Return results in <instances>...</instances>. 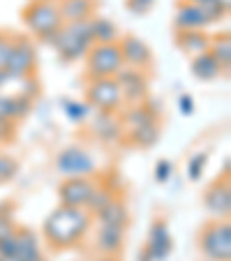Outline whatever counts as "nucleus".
I'll use <instances>...</instances> for the list:
<instances>
[{"mask_svg":"<svg viewBox=\"0 0 231 261\" xmlns=\"http://www.w3.org/2000/svg\"><path fill=\"white\" fill-rule=\"evenodd\" d=\"M93 224V215L86 208H74V206H63L46 215L44 224H42V233H44L46 243L56 250H69L76 247L84 236L90 231Z\"/></svg>","mask_w":231,"mask_h":261,"instance_id":"f257e3e1","label":"nucleus"},{"mask_svg":"<svg viewBox=\"0 0 231 261\" xmlns=\"http://www.w3.org/2000/svg\"><path fill=\"white\" fill-rule=\"evenodd\" d=\"M44 44L58 51V56L67 63L86 58V54L93 46V35H90L88 21H76V23H63L56 33H49L42 37Z\"/></svg>","mask_w":231,"mask_h":261,"instance_id":"f03ea898","label":"nucleus"},{"mask_svg":"<svg viewBox=\"0 0 231 261\" xmlns=\"http://www.w3.org/2000/svg\"><path fill=\"white\" fill-rule=\"evenodd\" d=\"M199 247L208 261H231V224L229 220L208 222L199 233Z\"/></svg>","mask_w":231,"mask_h":261,"instance_id":"7ed1b4c3","label":"nucleus"},{"mask_svg":"<svg viewBox=\"0 0 231 261\" xmlns=\"http://www.w3.org/2000/svg\"><path fill=\"white\" fill-rule=\"evenodd\" d=\"M21 16H23L25 28L33 35H37L40 40L44 35L56 33V30L63 25V19H60L58 3H56V0H33V3L25 5Z\"/></svg>","mask_w":231,"mask_h":261,"instance_id":"20e7f679","label":"nucleus"},{"mask_svg":"<svg viewBox=\"0 0 231 261\" xmlns=\"http://www.w3.org/2000/svg\"><path fill=\"white\" fill-rule=\"evenodd\" d=\"M56 171L63 178H81V176H95L97 173V160L90 150H86L79 143L65 146L56 155Z\"/></svg>","mask_w":231,"mask_h":261,"instance_id":"39448f33","label":"nucleus"},{"mask_svg":"<svg viewBox=\"0 0 231 261\" xmlns=\"http://www.w3.org/2000/svg\"><path fill=\"white\" fill-rule=\"evenodd\" d=\"M123 56H120L118 42L116 44H93L86 54V69H88V79H109L116 76L123 67Z\"/></svg>","mask_w":231,"mask_h":261,"instance_id":"423d86ee","label":"nucleus"},{"mask_svg":"<svg viewBox=\"0 0 231 261\" xmlns=\"http://www.w3.org/2000/svg\"><path fill=\"white\" fill-rule=\"evenodd\" d=\"M86 97H88V104L95 111H113V114H118L120 107L125 104L113 76H109V79H88Z\"/></svg>","mask_w":231,"mask_h":261,"instance_id":"0eeeda50","label":"nucleus"},{"mask_svg":"<svg viewBox=\"0 0 231 261\" xmlns=\"http://www.w3.org/2000/svg\"><path fill=\"white\" fill-rule=\"evenodd\" d=\"M97 188H99V180L95 176L65 178V180L60 182V188H58V199H60L63 206L86 208Z\"/></svg>","mask_w":231,"mask_h":261,"instance_id":"6e6552de","label":"nucleus"},{"mask_svg":"<svg viewBox=\"0 0 231 261\" xmlns=\"http://www.w3.org/2000/svg\"><path fill=\"white\" fill-rule=\"evenodd\" d=\"M116 84L120 88V95H123L125 104H139L148 99V76L146 69H137V67H123L116 72Z\"/></svg>","mask_w":231,"mask_h":261,"instance_id":"1a4fd4ad","label":"nucleus"},{"mask_svg":"<svg viewBox=\"0 0 231 261\" xmlns=\"http://www.w3.org/2000/svg\"><path fill=\"white\" fill-rule=\"evenodd\" d=\"M35 65H37V56H35L33 42L28 37H14L5 69L14 76H30L35 72Z\"/></svg>","mask_w":231,"mask_h":261,"instance_id":"9d476101","label":"nucleus"},{"mask_svg":"<svg viewBox=\"0 0 231 261\" xmlns=\"http://www.w3.org/2000/svg\"><path fill=\"white\" fill-rule=\"evenodd\" d=\"M90 132L102 143H118L125 139V127L120 123L118 114L113 111H93L90 116Z\"/></svg>","mask_w":231,"mask_h":261,"instance_id":"9b49d317","label":"nucleus"},{"mask_svg":"<svg viewBox=\"0 0 231 261\" xmlns=\"http://www.w3.org/2000/svg\"><path fill=\"white\" fill-rule=\"evenodd\" d=\"M203 208L215 220H229L231 213V180L224 176L222 180H215L203 194Z\"/></svg>","mask_w":231,"mask_h":261,"instance_id":"f8f14e48","label":"nucleus"},{"mask_svg":"<svg viewBox=\"0 0 231 261\" xmlns=\"http://www.w3.org/2000/svg\"><path fill=\"white\" fill-rule=\"evenodd\" d=\"M143 250L150 254L152 261H167L171 256L173 250V241H171V231H169L167 220L158 217L148 229V243Z\"/></svg>","mask_w":231,"mask_h":261,"instance_id":"ddd939ff","label":"nucleus"},{"mask_svg":"<svg viewBox=\"0 0 231 261\" xmlns=\"http://www.w3.org/2000/svg\"><path fill=\"white\" fill-rule=\"evenodd\" d=\"M118 49L123 56V63L127 67H137V69H148L152 63V51L141 37L137 35H127L118 40Z\"/></svg>","mask_w":231,"mask_h":261,"instance_id":"4468645a","label":"nucleus"},{"mask_svg":"<svg viewBox=\"0 0 231 261\" xmlns=\"http://www.w3.org/2000/svg\"><path fill=\"white\" fill-rule=\"evenodd\" d=\"M208 25H211V19L199 5L183 0L176 7V14H173V28L176 30H206Z\"/></svg>","mask_w":231,"mask_h":261,"instance_id":"2eb2a0df","label":"nucleus"},{"mask_svg":"<svg viewBox=\"0 0 231 261\" xmlns=\"http://www.w3.org/2000/svg\"><path fill=\"white\" fill-rule=\"evenodd\" d=\"M120 123H123L125 132L127 129H134L139 125H146V123H160V111L158 107H152L150 102H139V104H130L127 111L118 114Z\"/></svg>","mask_w":231,"mask_h":261,"instance_id":"dca6fc26","label":"nucleus"},{"mask_svg":"<svg viewBox=\"0 0 231 261\" xmlns=\"http://www.w3.org/2000/svg\"><path fill=\"white\" fill-rule=\"evenodd\" d=\"M176 46L185 56L194 58L211 49V35L206 30H176Z\"/></svg>","mask_w":231,"mask_h":261,"instance_id":"f3484780","label":"nucleus"},{"mask_svg":"<svg viewBox=\"0 0 231 261\" xmlns=\"http://www.w3.org/2000/svg\"><path fill=\"white\" fill-rule=\"evenodd\" d=\"M30 111H33V99L21 97V95L0 93V120L16 123V120H23Z\"/></svg>","mask_w":231,"mask_h":261,"instance_id":"a211bd4d","label":"nucleus"},{"mask_svg":"<svg viewBox=\"0 0 231 261\" xmlns=\"http://www.w3.org/2000/svg\"><path fill=\"white\" fill-rule=\"evenodd\" d=\"M125 245V227H113V224H99L97 229V241H95V247H97L99 254H120Z\"/></svg>","mask_w":231,"mask_h":261,"instance_id":"6ab92c4d","label":"nucleus"},{"mask_svg":"<svg viewBox=\"0 0 231 261\" xmlns=\"http://www.w3.org/2000/svg\"><path fill=\"white\" fill-rule=\"evenodd\" d=\"M58 12L63 23L88 21L95 12V0H58Z\"/></svg>","mask_w":231,"mask_h":261,"instance_id":"aec40b11","label":"nucleus"},{"mask_svg":"<svg viewBox=\"0 0 231 261\" xmlns=\"http://www.w3.org/2000/svg\"><path fill=\"white\" fill-rule=\"evenodd\" d=\"M95 220L99 224H113V227H125L127 229V222H130V213H127V203L116 194L102 211L95 213Z\"/></svg>","mask_w":231,"mask_h":261,"instance_id":"412c9836","label":"nucleus"},{"mask_svg":"<svg viewBox=\"0 0 231 261\" xmlns=\"http://www.w3.org/2000/svg\"><path fill=\"white\" fill-rule=\"evenodd\" d=\"M190 69H192V74H194L199 81H215V79H220L222 74H224V69H222L220 63L213 58L211 51H203V54L194 56L192 63H190Z\"/></svg>","mask_w":231,"mask_h":261,"instance_id":"4be33fe9","label":"nucleus"},{"mask_svg":"<svg viewBox=\"0 0 231 261\" xmlns=\"http://www.w3.org/2000/svg\"><path fill=\"white\" fill-rule=\"evenodd\" d=\"M90 35H93V44H116L120 40L118 25L107 16H90L88 19Z\"/></svg>","mask_w":231,"mask_h":261,"instance_id":"5701e85b","label":"nucleus"},{"mask_svg":"<svg viewBox=\"0 0 231 261\" xmlns=\"http://www.w3.org/2000/svg\"><path fill=\"white\" fill-rule=\"evenodd\" d=\"M40 241L30 229H16V252L14 259L19 261H35L40 259Z\"/></svg>","mask_w":231,"mask_h":261,"instance_id":"b1692460","label":"nucleus"},{"mask_svg":"<svg viewBox=\"0 0 231 261\" xmlns=\"http://www.w3.org/2000/svg\"><path fill=\"white\" fill-rule=\"evenodd\" d=\"M162 137V129H160V123H146V125H139L134 129H127L125 132V139L134 146H141V148H150L160 141Z\"/></svg>","mask_w":231,"mask_h":261,"instance_id":"393cba45","label":"nucleus"},{"mask_svg":"<svg viewBox=\"0 0 231 261\" xmlns=\"http://www.w3.org/2000/svg\"><path fill=\"white\" fill-rule=\"evenodd\" d=\"M208 51H211L213 58L220 63V67L224 69V74L229 72V67H231V37H229V33H222V35L211 37V49Z\"/></svg>","mask_w":231,"mask_h":261,"instance_id":"a878e982","label":"nucleus"},{"mask_svg":"<svg viewBox=\"0 0 231 261\" xmlns=\"http://www.w3.org/2000/svg\"><path fill=\"white\" fill-rule=\"evenodd\" d=\"M63 111L67 116V120H72L74 125H81L93 116V107L88 102H79V99H65Z\"/></svg>","mask_w":231,"mask_h":261,"instance_id":"bb28decb","label":"nucleus"},{"mask_svg":"<svg viewBox=\"0 0 231 261\" xmlns=\"http://www.w3.org/2000/svg\"><path fill=\"white\" fill-rule=\"evenodd\" d=\"M206 164H208V153H206V150L194 153L190 160H187V178H190L192 182L201 180L203 171H206Z\"/></svg>","mask_w":231,"mask_h":261,"instance_id":"cd10ccee","label":"nucleus"},{"mask_svg":"<svg viewBox=\"0 0 231 261\" xmlns=\"http://www.w3.org/2000/svg\"><path fill=\"white\" fill-rule=\"evenodd\" d=\"M113 197H116V192H113L111 188H107V185H102V182H99V188L95 190V194H93V199H90V201H88V206H86V211H88L90 215H95V213H97V211H102V208L107 206V203L111 201Z\"/></svg>","mask_w":231,"mask_h":261,"instance_id":"c85d7f7f","label":"nucleus"},{"mask_svg":"<svg viewBox=\"0 0 231 261\" xmlns=\"http://www.w3.org/2000/svg\"><path fill=\"white\" fill-rule=\"evenodd\" d=\"M16 171H19V162L14 158H10V155L0 153V182L12 180L16 176Z\"/></svg>","mask_w":231,"mask_h":261,"instance_id":"c756f323","label":"nucleus"},{"mask_svg":"<svg viewBox=\"0 0 231 261\" xmlns=\"http://www.w3.org/2000/svg\"><path fill=\"white\" fill-rule=\"evenodd\" d=\"M155 180L160 182V185H167L169 180H171L173 176V162L171 160H158V164H155Z\"/></svg>","mask_w":231,"mask_h":261,"instance_id":"7c9ffc66","label":"nucleus"},{"mask_svg":"<svg viewBox=\"0 0 231 261\" xmlns=\"http://www.w3.org/2000/svg\"><path fill=\"white\" fill-rule=\"evenodd\" d=\"M152 5H155V0H127V3H125L127 12H132V14H137V16L148 14V12L152 10Z\"/></svg>","mask_w":231,"mask_h":261,"instance_id":"2f4dec72","label":"nucleus"},{"mask_svg":"<svg viewBox=\"0 0 231 261\" xmlns=\"http://www.w3.org/2000/svg\"><path fill=\"white\" fill-rule=\"evenodd\" d=\"M178 111H181L183 116H192L194 111H197V104H194V97L187 93H183L181 97H178Z\"/></svg>","mask_w":231,"mask_h":261,"instance_id":"473e14b6","label":"nucleus"},{"mask_svg":"<svg viewBox=\"0 0 231 261\" xmlns=\"http://www.w3.org/2000/svg\"><path fill=\"white\" fill-rule=\"evenodd\" d=\"M16 231V224H14V217L12 215H3L0 213V241L7 236H12V233Z\"/></svg>","mask_w":231,"mask_h":261,"instance_id":"72a5a7b5","label":"nucleus"},{"mask_svg":"<svg viewBox=\"0 0 231 261\" xmlns=\"http://www.w3.org/2000/svg\"><path fill=\"white\" fill-rule=\"evenodd\" d=\"M93 261H118V256L116 254H99V256H95Z\"/></svg>","mask_w":231,"mask_h":261,"instance_id":"f704fd0d","label":"nucleus"},{"mask_svg":"<svg viewBox=\"0 0 231 261\" xmlns=\"http://www.w3.org/2000/svg\"><path fill=\"white\" fill-rule=\"evenodd\" d=\"M139 261H152V259H150V254H148L146 250H141L139 252Z\"/></svg>","mask_w":231,"mask_h":261,"instance_id":"c9c22d12","label":"nucleus"},{"mask_svg":"<svg viewBox=\"0 0 231 261\" xmlns=\"http://www.w3.org/2000/svg\"><path fill=\"white\" fill-rule=\"evenodd\" d=\"M190 3H194V5L203 7V5H208V3H213V0H190Z\"/></svg>","mask_w":231,"mask_h":261,"instance_id":"e433bc0d","label":"nucleus"},{"mask_svg":"<svg viewBox=\"0 0 231 261\" xmlns=\"http://www.w3.org/2000/svg\"><path fill=\"white\" fill-rule=\"evenodd\" d=\"M3 40H5V33H3V30H0V44H3Z\"/></svg>","mask_w":231,"mask_h":261,"instance_id":"4c0bfd02","label":"nucleus"},{"mask_svg":"<svg viewBox=\"0 0 231 261\" xmlns=\"http://www.w3.org/2000/svg\"><path fill=\"white\" fill-rule=\"evenodd\" d=\"M35 261H44V259H42V256H40V259H35Z\"/></svg>","mask_w":231,"mask_h":261,"instance_id":"58836bf2","label":"nucleus"}]
</instances>
